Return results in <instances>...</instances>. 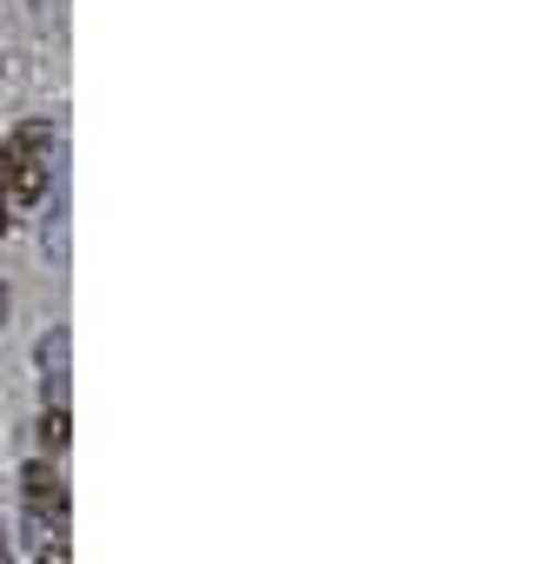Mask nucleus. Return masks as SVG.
Here are the masks:
<instances>
[{"label":"nucleus","instance_id":"nucleus-3","mask_svg":"<svg viewBox=\"0 0 544 564\" xmlns=\"http://www.w3.org/2000/svg\"><path fill=\"white\" fill-rule=\"evenodd\" d=\"M41 564H61V551H47V557H41Z\"/></svg>","mask_w":544,"mask_h":564},{"label":"nucleus","instance_id":"nucleus-2","mask_svg":"<svg viewBox=\"0 0 544 564\" xmlns=\"http://www.w3.org/2000/svg\"><path fill=\"white\" fill-rule=\"evenodd\" d=\"M41 438H47V452H61V445H67V419H61V405L41 419Z\"/></svg>","mask_w":544,"mask_h":564},{"label":"nucleus","instance_id":"nucleus-4","mask_svg":"<svg viewBox=\"0 0 544 564\" xmlns=\"http://www.w3.org/2000/svg\"><path fill=\"white\" fill-rule=\"evenodd\" d=\"M0 564H8V557H0Z\"/></svg>","mask_w":544,"mask_h":564},{"label":"nucleus","instance_id":"nucleus-1","mask_svg":"<svg viewBox=\"0 0 544 564\" xmlns=\"http://www.w3.org/2000/svg\"><path fill=\"white\" fill-rule=\"evenodd\" d=\"M28 518H34V531H54V518H61V478H54V465H28Z\"/></svg>","mask_w":544,"mask_h":564}]
</instances>
